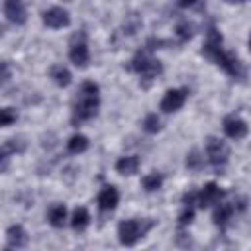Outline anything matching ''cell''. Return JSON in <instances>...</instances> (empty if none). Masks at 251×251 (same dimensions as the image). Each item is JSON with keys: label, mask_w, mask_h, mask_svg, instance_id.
<instances>
[{"label": "cell", "mask_w": 251, "mask_h": 251, "mask_svg": "<svg viewBox=\"0 0 251 251\" xmlns=\"http://www.w3.org/2000/svg\"><path fill=\"white\" fill-rule=\"evenodd\" d=\"M222 43H224L222 33H220L214 25H210L208 31H206V41H204V47H202V55H204L206 59H210L212 63H216V65H218L224 73H227L229 76H233V78H243V76H245V69H243L241 61H239L233 53L226 51Z\"/></svg>", "instance_id": "1"}, {"label": "cell", "mask_w": 251, "mask_h": 251, "mask_svg": "<svg viewBox=\"0 0 251 251\" xmlns=\"http://www.w3.org/2000/svg\"><path fill=\"white\" fill-rule=\"evenodd\" d=\"M100 106V88L96 82L86 80L76 90V96L73 100V112H71V124L80 126L88 120H92L98 114Z\"/></svg>", "instance_id": "2"}, {"label": "cell", "mask_w": 251, "mask_h": 251, "mask_svg": "<svg viewBox=\"0 0 251 251\" xmlns=\"http://www.w3.org/2000/svg\"><path fill=\"white\" fill-rule=\"evenodd\" d=\"M131 69L141 76L143 86H149V82H153L161 73H163V65L159 59L151 57V49H143L139 51L133 61H131Z\"/></svg>", "instance_id": "3"}, {"label": "cell", "mask_w": 251, "mask_h": 251, "mask_svg": "<svg viewBox=\"0 0 251 251\" xmlns=\"http://www.w3.org/2000/svg\"><path fill=\"white\" fill-rule=\"evenodd\" d=\"M153 226H155V222H151V220H135V218L124 220V222H120V226H118V239H120L122 245L131 247V245H135Z\"/></svg>", "instance_id": "4"}, {"label": "cell", "mask_w": 251, "mask_h": 251, "mask_svg": "<svg viewBox=\"0 0 251 251\" xmlns=\"http://www.w3.org/2000/svg\"><path fill=\"white\" fill-rule=\"evenodd\" d=\"M206 157H208L210 165L220 173V171L226 167V163H227L229 149H227V145H226L222 139H218V137H208V139H206Z\"/></svg>", "instance_id": "5"}, {"label": "cell", "mask_w": 251, "mask_h": 251, "mask_svg": "<svg viewBox=\"0 0 251 251\" xmlns=\"http://www.w3.org/2000/svg\"><path fill=\"white\" fill-rule=\"evenodd\" d=\"M186 98H188V88H171L161 98V110L165 114L176 112V110H180L184 106Z\"/></svg>", "instance_id": "6"}, {"label": "cell", "mask_w": 251, "mask_h": 251, "mask_svg": "<svg viewBox=\"0 0 251 251\" xmlns=\"http://www.w3.org/2000/svg\"><path fill=\"white\" fill-rule=\"evenodd\" d=\"M43 24L51 29H61V27H67L71 24V18H69V12L59 8V6H53L49 10L43 12Z\"/></svg>", "instance_id": "7"}, {"label": "cell", "mask_w": 251, "mask_h": 251, "mask_svg": "<svg viewBox=\"0 0 251 251\" xmlns=\"http://www.w3.org/2000/svg\"><path fill=\"white\" fill-rule=\"evenodd\" d=\"M224 131L231 139H243L247 135V131H249V126H247L245 120H241L239 116L231 114V116L224 118Z\"/></svg>", "instance_id": "8"}, {"label": "cell", "mask_w": 251, "mask_h": 251, "mask_svg": "<svg viewBox=\"0 0 251 251\" xmlns=\"http://www.w3.org/2000/svg\"><path fill=\"white\" fill-rule=\"evenodd\" d=\"M69 59H71V63H75V65L80 67V69H84V67L88 65V61H90L88 45H86V41H84L82 37H80V39H75V41L71 43Z\"/></svg>", "instance_id": "9"}, {"label": "cell", "mask_w": 251, "mask_h": 251, "mask_svg": "<svg viewBox=\"0 0 251 251\" xmlns=\"http://www.w3.org/2000/svg\"><path fill=\"white\" fill-rule=\"evenodd\" d=\"M222 196H224V190H220V186L216 182H208L198 192V208H208L212 204H218L222 200Z\"/></svg>", "instance_id": "10"}, {"label": "cell", "mask_w": 251, "mask_h": 251, "mask_svg": "<svg viewBox=\"0 0 251 251\" xmlns=\"http://www.w3.org/2000/svg\"><path fill=\"white\" fill-rule=\"evenodd\" d=\"M4 14L6 18L16 24V25H22L25 22V6H24V0H4Z\"/></svg>", "instance_id": "11"}, {"label": "cell", "mask_w": 251, "mask_h": 251, "mask_svg": "<svg viewBox=\"0 0 251 251\" xmlns=\"http://www.w3.org/2000/svg\"><path fill=\"white\" fill-rule=\"evenodd\" d=\"M118 200H120V194H118V190H116V186H104L102 190H100V194H98V208L102 210V212H110V210H114L116 206H118Z\"/></svg>", "instance_id": "12"}, {"label": "cell", "mask_w": 251, "mask_h": 251, "mask_svg": "<svg viewBox=\"0 0 251 251\" xmlns=\"http://www.w3.org/2000/svg\"><path fill=\"white\" fill-rule=\"evenodd\" d=\"M6 241H8V247H12V249H22V247L27 245V233H25V229H24L20 224L10 226L8 231H6Z\"/></svg>", "instance_id": "13"}, {"label": "cell", "mask_w": 251, "mask_h": 251, "mask_svg": "<svg viewBox=\"0 0 251 251\" xmlns=\"http://www.w3.org/2000/svg\"><path fill=\"white\" fill-rule=\"evenodd\" d=\"M233 210H235V208H233L231 204H227V202L220 204V202H218V206L214 208V214H212L214 224H216V226H220V227H226V224L229 222V218H231Z\"/></svg>", "instance_id": "14"}, {"label": "cell", "mask_w": 251, "mask_h": 251, "mask_svg": "<svg viewBox=\"0 0 251 251\" xmlns=\"http://www.w3.org/2000/svg\"><path fill=\"white\" fill-rule=\"evenodd\" d=\"M49 76H51L53 82H55L57 86H61V88L69 86V84H71V78H73L71 73H69V69L63 67V65H53L51 71H49Z\"/></svg>", "instance_id": "15"}, {"label": "cell", "mask_w": 251, "mask_h": 251, "mask_svg": "<svg viewBox=\"0 0 251 251\" xmlns=\"http://www.w3.org/2000/svg\"><path fill=\"white\" fill-rule=\"evenodd\" d=\"M137 169H139V157H135V155L122 157V159H118V163H116V171H118L120 175H135Z\"/></svg>", "instance_id": "16"}, {"label": "cell", "mask_w": 251, "mask_h": 251, "mask_svg": "<svg viewBox=\"0 0 251 251\" xmlns=\"http://www.w3.org/2000/svg\"><path fill=\"white\" fill-rule=\"evenodd\" d=\"M90 224V214H88V210L86 208H76L75 212H73V216H71V227L75 229V231H82V229H86V226Z\"/></svg>", "instance_id": "17"}, {"label": "cell", "mask_w": 251, "mask_h": 251, "mask_svg": "<svg viewBox=\"0 0 251 251\" xmlns=\"http://www.w3.org/2000/svg\"><path fill=\"white\" fill-rule=\"evenodd\" d=\"M47 220L53 227H63L65 226V220H67V208L63 204H55L49 208L47 212Z\"/></svg>", "instance_id": "18"}, {"label": "cell", "mask_w": 251, "mask_h": 251, "mask_svg": "<svg viewBox=\"0 0 251 251\" xmlns=\"http://www.w3.org/2000/svg\"><path fill=\"white\" fill-rule=\"evenodd\" d=\"M86 149H88V137L82 135V133H76V135H73V137L67 141V151H69L71 155H80V153H84Z\"/></svg>", "instance_id": "19"}, {"label": "cell", "mask_w": 251, "mask_h": 251, "mask_svg": "<svg viewBox=\"0 0 251 251\" xmlns=\"http://www.w3.org/2000/svg\"><path fill=\"white\" fill-rule=\"evenodd\" d=\"M141 186L147 192H155V190H159L163 186V176L159 173H149V175H145L141 178Z\"/></svg>", "instance_id": "20"}, {"label": "cell", "mask_w": 251, "mask_h": 251, "mask_svg": "<svg viewBox=\"0 0 251 251\" xmlns=\"http://www.w3.org/2000/svg\"><path fill=\"white\" fill-rule=\"evenodd\" d=\"M143 129H145L147 133H157V131L161 129V120H159V116H157V114H147V116L143 118Z\"/></svg>", "instance_id": "21"}, {"label": "cell", "mask_w": 251, "mask_h": 251, "mask_svg": "<svg viewBox=\"0 0 251 251\" xmlns=\"http://www.w3.org/2000/svg\"><path fill=\"white\" fill-rule=\"evenodd\" d=\"M176 35H178L180 41H188V39L194 35V25L188 24V22H180V24L176 25Z\"/></svg>", "instance_id": "22"}, {"label": "cell", "mask_w": 251, "mask_h": 251, "mask_svg": "<svg viewBox=\"0 0 251 251\" xmlns=\"http://www.w3.org/2000/svg\"><path fill=\"white\" fill-rule=\"evenodd\" d=\"M202 157H200V153L194 149V151H190L188 155H186V167L190 169V171H198L200 167H202Z\"/></svg>", "instance_id": "23"}, {"label": "cell", "mask_w": 251, "mask_h": 251, "mask_svg": "<svg viewBox=\"0 0 251 251\" xmlns=\"http://www.w3.org/2000/svg\"><path fill=\"white\" fill-rule=\"evenodd\" d=\"M16 118H18V114H16L12 108H4V110L0 112V126H2V127H8L10 124L16 122Z\"/></svg>", "instance_id": "24"}, {"label": "cell", "mask_w": 251, "mask_h": 251, "mask_svg": "<svg viewBox=\"0 0 251 251\" xmlns=\"http://www.w3.org/2000/svg\"><path fill=\"white\" fill-rule=\"evenodd\" d=\"M192 218H194V208L184 206V210H182V212H180V216H178V226H180V227L188 226V224L192 222Z\"/></svg>", "instance_id": "25"}, {"label": "cell", "mask_w": 251, "mask_h": 251, "mask_svg": "<svg viewBox=\"0 0 251 251\" xmlns=\"http://www.w3.org/2000/svg\"><path fill=\"white\" fill-rule=\"evenodd\" d=\"M176 4L184 10H194V8H202V0H176Z\"/></svg>", "instance_id": "26"}, {"label": "cell", "mask_w": 251, "mask_h": 251, "mask_svg": "<svg viewBox=\"0 0 251 251\" xmlns=\"http://www.w3.org/2000/svg\"><path fill=\"white\" fill-rule=\"evenodd\" d=\"M10 80V69H8V63H2V84H6Z\"/></svg>", "instance_id": "27"}, {"label": "cell", "mask_w": 251, "mask_h": 251, "mask_svg": "<svg viewBox=\"0 0 251 251\" xmlns=\"http://www.w3.org/2000/svg\"><path fill=\"white\" fill-rule=\"evenodd\" d=\"M227 4H237V2H245V0H226Z\"/></svg>", "instance_id": "28"}, {"label": "cell", "mask_w": 251, "mask_h": 251, "mask_svg": "<svg viewBox=\"0 0 251 251\" xmlns=\"http://www.w3.org/2000/svg\"><path fill=\"white\" fill-rule=\"evenodd\" d=\"M249 51H251V35H249Z\"/></svg>", "instance_id": "29"}]
</instances>
